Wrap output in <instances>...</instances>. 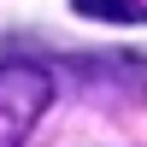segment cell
<instances>
[{
    "label": "cell",
    "instance_id": "1",
    "mask_svg": "<svg viewBox=\"0 0 147 147\" xmlns=\"http://www.w3.org/2000/svg\"><path fill=\"white\" fill-rule=\"evenodd\" d=\"M47 106H53V77L30 59H6L0 65V147H24Z\"/></svg>",
    "mask_w": 147,
    "mask_h": 147
},
{
    "label": "cell",
    "instance_id": "2",
    "mask_svg": "<svg viewBox=\"0 0 147 147\" xmlns=\"http://www.w3.org/2000/svg\"><path fill=\"white\" fill-rule=\"evenodd\" d=\"M77 12L106 24H147V0H77Z\"/></svg>",
    "mask_w": 147,
    "mask_h": 147
}]
</instances>
